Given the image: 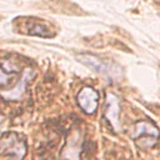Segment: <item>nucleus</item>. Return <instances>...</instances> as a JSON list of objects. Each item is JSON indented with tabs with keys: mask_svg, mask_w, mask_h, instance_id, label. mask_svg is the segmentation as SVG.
Wrapping results in <instances>:
<instances>
[{
	"mask_svg": "<svg viewBox=\"0 0 160 160\" xmlns=\"http://www.w3.org/2000/svg\"><path fill=\"white\" fill-rule=\"evenodd\" d=\"M26 141L20 134L8 131L0 135V155L11 160H22L26 155Z\"/></svg>",
	"mask_w": 160,
	"mask_h": 160,
	"instance_id": "nucleus-1",
	"label": "nucleus"
},
{
	"mask_svg": "<svg viewBox=\"0 0 160 160\" xmlns=\"http://www.w3.org/2000/svg\"><path fill=\"white\" fill-rule=\"evenodd\" d=\"M129 135L138 142L140 148L148 149L156 144L160 132L154 124L149 121H139L131 126Z\"/></svg>",
	"mask_w": 160,
	"mask_h": 160,
	"instance_id": "nucleus-2",
	"label": "nucleus"
},
{
	"mask_svg": "<svg viewBox=\"0 0 160 160\" xmlns=\"http://www.w3.org/2000/svg\"><path fill=\"white\" fill-rule=\"evenodd\" d=\"M82 139H84V134L81 130L79 129L72 130L66 139V144L61 151V158L64 160H80V154L84 141Z\"/></svg>",
	"mask_w": 160,
	"mask_h": 160,
	"instance_id": "nucleus-3",
	"label": "nucleus"
},
{
	"mask_svg": "<svg viewBox=\"0 0 160 160\" xmlns=\"http://www.w3.org/2000/svg\"><path fill=\"white\" fill-rule=\"evenodd\" d=\"M99 94L92 88H84L78 95V104L86 114H94L98 109Z\"/></svg>",
	"mask_w": 160,
	"mask_h": 160,
	"instance_id": "nucleus-4",
	"label": "nucleus"
},
{
	"mask_svg": "<svg viewBox=\"0 0 160 160\" xmlns=\"http://www.w3.org/2000/svg\"><path fill=\"white\" fill-rule=\"evenodd\" d=\"M32 78H34V71H32L31 69H26V70L24 71V75H22L21 80L19 81V84H18L12 90H10V91H2V92H0V96L4 98L5 100H9V101H10V100L15 101V100L21 99L22 95H24V92H25V90H26L28 82H29Z\"/></svg>",
	"mask_w": 160,
	"mask_h": 160,
	"instance_id": "nucleus-5",
	"label": "nucleus"
},
{
	"mask_svg": "<svg viewBox=\"0 0 160 160\" xmlns=\"http://www.w3.org/2000/svg\"><path fill=\"white\" fill-rule=\"evenodd\" d=\"M105 116L109 120V122L112 125L115 130H119L120 128V104L119 99L114 94H108L106 96V110H105Z\"/></svg>",
	"mask_w": 160,
	"mask_h": 160,
	"instance_id": "nucleus-6",
	"label": "nucleus"
},
{
	"mask_svg": "<svg viewBox=\"0 0 160 160\" xmlns=\"http://www.w3.org/2000/svg\"><path fill=\"white\" fill-rule=\"evenodd\" d=\"M19 69L14 65V62H10L9 60L0 61V85L4 86L10 82L11 79L15 78Z\"/></svg>",
	"mask_w": 160,
	"mask_h": 160,
	"instance_id": "nucleus-7",
	"label": "nucleus"
},
{
	"mask_svg": "<svg viewBox=\"0 0 160 160\" xmlns=\"http://www.w3.org/2000/svg\"><path fill=\"white\" fill-rule=\"evenodd\" d=\"M79 60L82 64H85L86 66H89L90 69H92V70H95L98 72H105V71H108L106 70V66L104 65V62L100 59H98V58H95L92 55H80L79 56Z\"/></svg>",
	"mask_w": 160,
	"mask_h": 160,
	"instance_id": "nucleus-8",
	"label": "nucleus"
},
{
	"mask_svg": "<svg viewBox=\"0 0 160 160\" xmlns=\"http://www.w3.org/2000/svg\"><path fill=\"white\" fill-rule=\"evenodd\" d=\"M31 35H39V36H50V29L45 26L44 24H35L30 28Z\"/></svg>",
	"mask_w": 160,
	"mask_h": 160,
	"instance_id": "nucleus-9",
	"label": "nucleus"
},
{
	"mask_svg": "<svg viewBox=\"0 0 160 160\" xmlns=\"http://www.w3.org/2000/svg\"><path fill=\"white\" fill-rule=\"evenodd\" d=\"M0 122H1V116H0Z\"/></svg>",
	"mask_w": 160,
	"mask_h": 160,
	"instance_id": "nucleus-10",
	"label": "nucleus"
}]
</instances>
